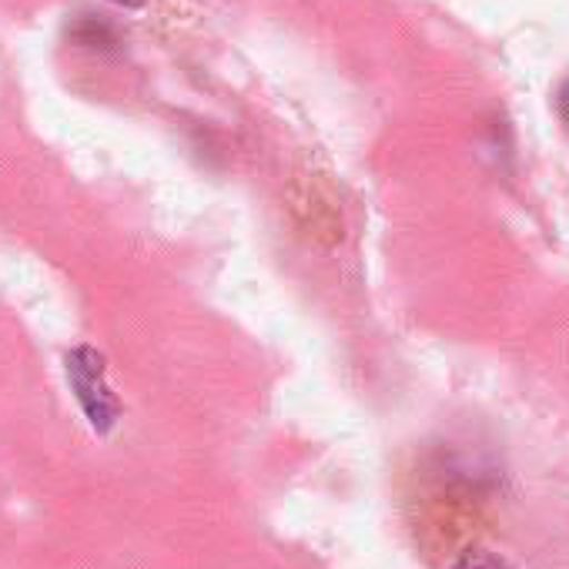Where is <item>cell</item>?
I'll return each mask as SVG.
<instances>
[{"label":"cell","mask_w":569,"mask_h":569,"mask_svg":"<svg viewBox=\"0 0 569 569\" xmlns=\"http://www.w3.org/2000/svg\"><path fill=\"white\" fill-rule=\"evenodd\" d=\"M556 114H559V121H562V128H566V134H569V78L559 84V91H556Z\"/></svg>","instance_id":"3"},{"label":"cell","mask_w":569,"mask_h":569,"mask_svg":"<svg viewBox=\"0 0 569 569\" xmlns=\"http://www.w3.org/2000/svg\"><path fill=\"white\" fill-rule=\"evenodd\" d=\"M68 382L98 436H108L121 419V402L104 379V356L91 346H78L64 359Z\"/></svg>","instance_id":"1"},{"label":"cell","mask_w":569,"mask_h":569,"mask_svg":"<svg viewBox=\"0 0 569 569\" xmlns=\"http://www.w3.org/2000/svg\"><path fill=\"white\" fill-rule=\"evenodd\" d=\"M456 569H506V566H502V559H496V556L476 549V552H466L462 562H459Z\"/></svg>","instance_id":"2"},{"label":"cell","mask_w":569,"mask_h":569,"mask_svg":"<svg viewBox=\"0 0 569 569\" xmlns=\"http://www.w3.org/2000/svg\"><path fill=\"white\" fill-rule=\"evenodd\" d=\"M111 4H118V8H131V11H134V8H144L148 0H111Z\"/></svg>","instance_id":"4"}]
</instances>
